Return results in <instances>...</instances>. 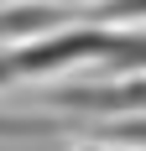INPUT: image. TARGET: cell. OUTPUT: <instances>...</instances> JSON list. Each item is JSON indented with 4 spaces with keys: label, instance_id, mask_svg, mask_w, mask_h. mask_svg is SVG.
Returning a JSON list of instances; mask_svg holds the SVG:
<instances>
[{
    "label": "cell",
    "instance_id": "cell-2",
    "mask_svg": "<svg viewBox=\"0 0 146 151\" xmlns=\"http://www.w3.org/2000/svg\"><path fill=\"white\" fill-rule=\"evenodd\" d=\"M58 109H146V78L131 83H89V89H58Z\"/></svg>",
    "mask_w": 146,
    "mask_h": 151
},
{
    "label": "cell",
    "instance_id": "cell-4",
    "mask_svg": "<svg viewBox=\"0 0 146 151\" xmlns=\"http://www.w3.org/2000/svg\"><path fill=\"white\" fill-rule=\"evenodd\" d=\"M52 120H16V115H0V141H16V136H47Z\"/></svg>",
    "mask_w": 146,
    "mask_h": 151
},
{
    "label": "cell",
    "instance_id": "cell-3",
    "mask_svg": "<svg viewBox=\"0 0 146 151\" xmlns=\"http://www.w3.org/2000/svg\"><path fill=\"white\" fill-rule=\"evenodd\" d=\"M63 26H68V11L63 5H16V11L0 16V42H16V37L37 42V37L63 31Z\"/></svg>",
    "mask_w": 146,
    "mask_h": 151
},
{
    "label": "cell",
    "instance_id": "cell-5",
    "mask_svg": "<svg viewBox=\"0 0 146 151\" xmlns=\"http://www.w3.org/2000/svg\"><path fill=\"white\" fill-rule=\"evenodd\" d=\"M5 83H16V63H11V52H0V89Z\"/></svg>",
    "mask_w": 146,
    "mask_h": 151
},
{
    "label": "cell",
    "instance_id": "cell-1",
    "mask_svg": "<svg viewBox=\"0 0 146 151\" xmlns=\"http://www.w3.org/2000/svg\"><path fill=\"white\" fill-rule=\"evenodd\" d=\"M110 31H47V37H37V42H26L21 52H11L16 63V78H37V73H58V68H68V63L78 58H104L110 52Z\"/></svg>",
    "mask_w": 146,
    "mask_h": 151
}]
</instances>
